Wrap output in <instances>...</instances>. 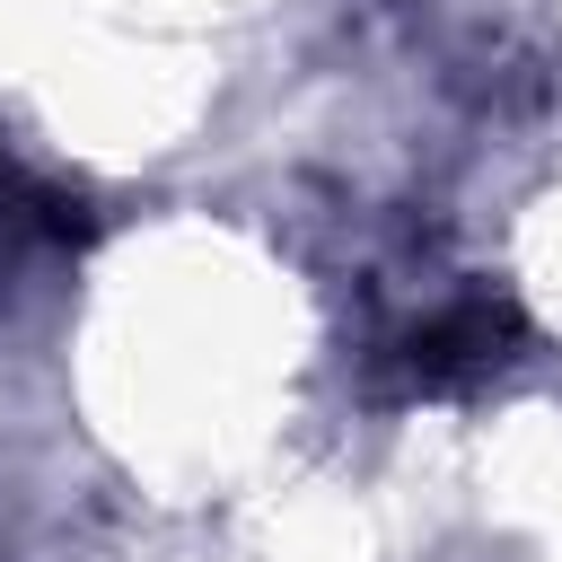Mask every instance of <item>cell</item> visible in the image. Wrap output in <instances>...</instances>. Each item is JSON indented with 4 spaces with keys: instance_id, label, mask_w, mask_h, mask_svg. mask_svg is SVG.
Instances as JSON below:
<instances>
[{
    "instance_id": "obj_1",
    "label": "cell",
    "mask_w": 562,
    "mask_h": 562,
    "mask_svg": "<svg viewBox=\"0 0 562 562\" xmlns=\"http://www.w3.org/2000/svg\"><path fill=\"white\" fill-rule=\"evenodd\" d=\"M509 342H518L509 307H492V299H457V307H439L430 325L404 334V369H413V386H465V378L501 369Z\"/></svg>"
}]
</instances>
